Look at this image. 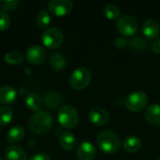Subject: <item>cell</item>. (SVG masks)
Wrapping results in <instances>:
<instances>
[{"label":"cell","instance_id":"6da1fadb","mask_svg":"<svg viewBox=\"0 0 160 160\" xmlns=\"http://www.w3.org/2000/svg\"><path fill=\"white\" fill-rule=\"evenodd\" d=\"M97 144L103 153L109 155L117 153L122 147L120 138L111 130L100 131L97 136Z\"/></svg>","mask_w":160,"mask_h":160},{"label":"cell","instance_id":"7a4b0ae2","mask_svg":"<svg viewBox=\"0 0 160 160\" xmlns=\"http://www.w3.org/2000/svg\"><path fill=\"white\" fill-rule=\"evenodd\" d=\"M53 125L52 117L44 111L36 112L29 119L28 126L35 134H44L51 129Z\"/></svg>","mask_w":160,"mask_h":160},{"label":"cell","instance_id":"3957f363","mask_svg":"<svg viewBox=\"0 0 160 160\" xmlns=\"http://www.w3.org/2000/svg\"><path fill=\"white\" fill-rule=\"evenodd\" d=\"M57 120L62 128L72 129L76 128L79 123V113L74 107L65 105L60 108L57 114Z\"/></svg>","mask_w":160,"mask_h":160},{"label":"cell","instance_id":"277c9868","mask_svg":"<svg viewBox=\"0 0 160 160\" xmlns=\"http://www.w3.org/2000/svg\"><path fill=\"white\" fill-rule=\"evenodd\" d=\"M64 40V34L58 27H50L43 31L41 35V41L43 45L50 49L55 50L59 48Z\"/></svg>","mask_w":160,"mask_h":160},{"label":"cell","instance_id":"5b68a950","mask_svg":"<svg viewBox=\"0 0 160 160\" xmlns=\"http://www.w3.org/2000/svg\"><path fill=\"white\" fill-rule=\"evenodd\" d=\"M148 104V96L142 91H136L129 94L125 101V105L131 112H139L143 111Z\"/></svg>","mask_w":160,"mask_h":160},{"label":"cell","instance_id":"8992f818","mask_svg":"<svg viewBox=\"0 0 160 160\" xmlns=\"http://www.w3.org/2000/svg\"><path fill=\"white\" fill-rule=\"evenodd\" d=\"M91 72L86 68L80 67L72 72L69 82L73 89L81 91L88 86L91 82Z\"/></svg>","mask_w":160,"mask_h":160},{"label":"cell","instance_id":"52a82bcc","mask_svg":"<svg viewBox=\"0 0 160 160\" xmlns=\"http://www.w3.org/2000/svg\"><path fill=\"white\" fill-rule=\"evenodd\" d=\"M116 28L118 32L125 37H132L139 30V23L137 20L130 15H123L116 22Z\"/></svg>","mask_w":160,"mask_h":160},{"label":"cell","instance_id":"ba28073f","mask_svg":"<svg viewBox=\"0 0 160 160\" xmlns=\"http://www.w3.org/2000/svg\"><path fill=\"white\" fill-rule=\"evenodd\" d=\"M74 4L70 0H52L48 3L49 11L57 17L68 15L73 9Z\"/></svg>","mask_w":160,"mask_h":160},{"label":"cell","instance_id":"9c48e42d","mask_svg":"<svg viewBox=\"0 0 160 160\" xmlns=\"http://www.w3.org/2000/svg\"><path fill=\"white\" fill-rule=\"evenodd\" d=\"M25 57L30 64L39 65L45 61L47 57V52L43 47L39 45H33L27 49Z\"/></svg>","mask_w":160,"mask_h":160},{"label":"cell","instance_id":"30bf717a","mask_svg":"<svg viewBox=\"0 0 160 160\" xmlns=\"http://www.w3.org/2000/svg\"><path fill=\"white\" fill-rule=\"evenodd\" d=\"M88 118L90 122L96 127H103L109 123L110 115L105 109L100 107H95L90 110Z\"/></svg>","mask_w":160,"mask_h":160},{"label":"cell","instance_id":"8fae6325","mask_svg":"<svg viewBox=\"0 0 160 160\" xmlns=\"http://www.w3.org/2000/svg\"><path fill=\"white\" fill-rule=\"evenodd\" d=\"M76 156L78 160H94L97 156V151L90 142H82L78 145Z\"/></svg>","mask_w":160,"mask_h":160},{"label":"cell","instance_id":"7c38bea8","mask_svg":"<svg viewBox=\"0 0 160 160\" xmlns=\"http://www.w3.org/2000/svg\"><path fill=\"white\" fill-rule=\"evenodd\" d=\"M144 116L146 121L154 126V127H159L160 126V105L154 103L146 107Z\"/></svg>","mask_w":160,"mask_h":160},{"label":"cell","instance_id":"4fadbf2b","mask_svg":"<svg viewBox=\"0 0 160 160\" xmlns=\"http://www.w3.org/2000/svg\"><path fill=\"white\" fill-rule=\"evenodd\" d=\"M143 35L150 39H156L158 38V35L160 33V26L159 24L155 21V20H146L142 23V27Z\"/></svg>","mask_w":160,"mask_h":160},{"label":"cell","instance_id":"5bb4252c","mask_svg":"<svg viewBox=\"0 0 160 160\" xmlns=\"http://www.w3.org/2000/svg\"><path fill=\"white\" fill-rule=\"evenodd\" d=\"M17 92L8 85H3L0 87V103L4 105H10L16 101Z\"/></svg>","mask_w":160,"mask_h":160},{"label":"cell","instance_id":"9a60e30c","mask_svg":"<svg viewBox=\"0 0 160 160\" xmlns=\"http://www.w3.org/2000/svg\"><path fill=\"white\" fill-rule=\"evenodd\" d=\"M6 160H27V154L18 145H9L5 151Z\"/></svg>","mask_w":160,"mask_h":160},{"label":"cell","instance_id":"2e32d148","mask_svg":"<svg viewBox=\"0 0 160 160\" xmlns=\"http://www.w3.org/2000/svg\"><path fill=\"white\" fill-rule=\"evenodd\" d=\"M142 141L139 137L137 136H128V138H126V140L123 142V147L124 149L128 152V153H137L141 150L142 148Z\"/></svg>","mask_w":160,"mask_h":160},{"label":"cell","instance_id":"e0dca14e","mask_svg":"<svg viewBox=\"0 0 160 160\" xmlns=\"http://www.w3.org/2000/svg\"><path fill=\"white\" fill-rule=\"evenodd\" d=\"M63 96L58 92H50L45 95L43 99L45 106L50 109H55L59 107L63 103Z\"/></svg>","mask_w":160,"mask_h":160},{"label":"cell","instance_id":"ac0fdd59","mask_svg":"<svg viewBox=\"0 0 160 160\" xmlns=\"http://www.w3.org/2000/svg\"><path fill=\"white\" fill-rule=\"evenodd\" d=\"M59 143H60V146L65 151H71L75 148L77 144V140L73 133L67 131V132L62 133V135L60 136Z\"/></svg>","mask_w":160,"mask_h":160},{"label":"cell","instance_id":"d6986e66","mask_svg":"<svg viewBox=\"0 0 160 160\" xmlns=\"http://www.w3.org/2000/svg\"><path fill=\"white\" fill-rule=\"evenodd\" d=\"M25 135L24 129L20 126H15L11 128L7 135V140L10 143H18L20 142Z\"/></svg>","mask_w":160,"mask_h":160},{"label":"cell","instance_id":"ffe728a7","mask_svg":"<svg viewBox=\"0 0 160 160\" xmlns=\"http://www.w3.org/2000/svg\"><path fill=\"white\" fill-rule=\"evenodd\" d=\"M42 102H43V99L37 93H31V94H29L27 96L26 99H25V105H26V107L29 110L34 111V112H38V110L42 106Z\"/></svg>","mask_w":160,"mask_h":160},{"label":"cell","instance_id":"44dd1931","mask_svg":"<svg viewBox=\"0 0 160 160\" xmlns=\"http://www.w3.org/2000/svg\"><path fill=\"white\" fill-rule=\"evenodd\" d=\"M49 64L51 68L54 70H62L67 65V60L65 56L59 52H53L49 59Z\"/></svg>","mask_w":160,"mask_h":160},{"label":"cell","instance_id":"7402d4cb","mask_svg":"<svg viewBox=\"0 0 160 160\" xmlns=\"http://www.w3.org/2000/svg\"><path fill=\"white\" fill-rule=\"evenodd\" d=\"M4 60L8 64L17 65V64H21L23 62V56L18 51H11V52H7L4 55Z\"/></svg>","mask_w":160,"mask_h":160},{"label":"cell","instance_id":"603a6c76","mask_svg":"<svg viewBox=\"0 0 160 160\" xmlns=\"http://www.w3.org/2000/svg\"><path fill=\"white\" fill-rule=\"evenodd\" d=\"M13 118V111L8 106L0 107V126H6L11 122Z\"/></svg>","mask_w":160,"mask_h":160},{"label":"cell","instance_id":"cb8c5ba5","mask_svg":"<svg viewBox=\"0 0 160 160\" xmlns=\"http://www.w3.org/2000/svg\"><path fill=\"white\" fill-rule=\"evenodd\" d=\"M104 15L109 20H118L120 18V9L113 4H108L104 8Z\"/></svg>","mask_w":160,"mask_h":160},{"label":"cell","instance_id":"d4e9b609","mask_svg":"<svg viewBox=\"0 0 160 160\" xmlns=\"http://www.w3.org/2000/svg\"><path fill=\"white\" fill-rule=\"evenodd\" d=\"M36 22L39 28H46L51 22V16L48 11H46L45 9H41L37 15Z\"/></svg>","mask_w":160,"mask_h":160},{"label":"cell","instance_id":"484cf974","mask_svg":"<svg viewBox=\"0 0 160 160\" xmlns=\"http://www.w3.org/2000/svg\"><path fill=\"white\" fill-rule=\"evenodd\" d=\"M20 4L19 0H0V9L2 11H8L16 8Z\"/></svg>","mask_w":160,"mask_h":160},{"label":"cell","instance_id":"4316f807","mask_svg":"<svg viewBox=\"0 0 160 160\" xmlns=\"http://www.w3.org/2000/svg\"><path fill=\"white\" fill-rule=\"evenodd\" d=\"M10 26V18L5 11H0V31H7Z\"/></svg>","mask_w":160,"mask_h":160},{"label":"cell","instance_id":"83f0119b","mask_svg":"<svg viewBox=\"0 0 160 160\" xmlns=\"http://www.w3.org/2000/svg\"><path fill=\"white\" fill-rule=\"evenodd\" d=\"M128 45V41L123 38H117L115 40H114V46L119 48V49H124V48H127Z\"/></svg>","mask_w":160,"mask_h":160},{"label":"cell","instance_id":"f1b7e54d","mask_svg":"<svg viewBox=\"0 0 160 160\" xmlns=\"http://www.w3.org/2000/svg\"><path fill=\"white\" fill-rule=\"evenodd\" d=\"M151 49L152 51L157 53V54H160V37L157 38L154 41H153V44L151 46Z\"/></svg>","mask_w":160,"mask_h":160},{"label":"cell","instance_id":"f546056e","mask_svg":"<svg viewBox=\"0 0 160 160\" xmlns=\"http://www.w3.org/2000/svg\"><path fill=\"white\" fill-rule=\"evenodd\" d=\"M29 160H52L51 158L46 155V154H43V153H40V154H36L34 156H32Z\"/></svg>","mask_w":160,"mask_h":160},{"label":"cell","instance_id":"4dcf8cb0","mask_svg":"<svg viewBox=\"0 0 160 160\" xmlns=\"http://www.w3.org/2000/svg\"><path fill=\"white\" fill-rule=\"evenodd\" d=\"M157 160H160V158H158V159H157Z\"/></svg>","mask_w":160,"mask_h":160},{"label":"cell","instance_id":"1f68e13d","mask_svg":"<svg viewBox=\"0 0 160 160\" xmlns=\"http://www.w3.org/2000/svg\"><path fill=\"white\" fill-rule=\"evenodd\" d=\"M0 160H4V159H2V158H0Z\"/></svg>","mask_w":160,"mask_h":160}]
</instances>
